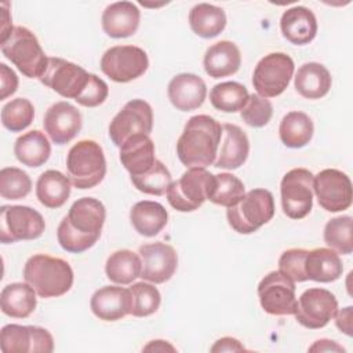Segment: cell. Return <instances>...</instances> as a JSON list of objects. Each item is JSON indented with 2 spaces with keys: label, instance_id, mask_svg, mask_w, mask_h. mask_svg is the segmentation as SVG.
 <instances>
[{
  "label": "cell",
  "instance_id": "25",
  "mask_svg": "<svg viewBox=\"0 0 353 353\" xmlns=\"http://www.w3.org/2000/svg\"><path fill=\"white\" fill-rule=\"evenodd\" d=\"M343 265L339 255L331 248L307 250L303 259V273L306 280L317 283H331L342 276Z\"/></svg>",
  "mask_w": 353,
  "mask_h": 353
},
{
  "label": "cell",
  "instance_id": "28",
  "mask_svg": "<svg viewBox=\"0 0 353 353\" xmlns=\"http://www.w3.org/2000/svg\"><path fill=\"white\" fill-rule=\"evenodd\" d=\"M332 84L331 73L319 62H306L299 66L294 85L296 92L306 99H320L328 94Z\"/></svg>",
  "mask_w": 353,
  "mask_h": 353
},
{
  "label": "cell",
  "instance_id": "43",
  "mask_svg": "<svg viewBox=\"0 0 353 353\" xmlns=\"http://www.w3.org/2000/svg\"><path fill=\"white\" fill-rule=\"evenodd\" d=\"M243 121L254 128L265 127L273 116V105L268 98L251 94L245 106L240 110Z\"/></svg>",
  "mask_w": 353,
  "mask_h": 353
},
{
  "label": "cell",
  "instance_id": "5",
  "mask_svg": "<svg viewBox=\"0 0 353 353\" xmlns=\"http://www.w3.org/2000/svg\"><path fill=\"white\" fill-rule=\"evenodd\" d=\"M66 170L72 185L77 189H91L106 175V159L101 145L92 139L74 143L66 156Z\"/></svg>",
  "mask_w": 353,
  "mask_h": 353
},
{
  "label": "cell",
  "instance_id": "15",
  "mask_svg": "<svg viewBox=\"0 0 353 353\" xmlns=\"http://www.w3.org/2000/svg\"><path fill=\"white\" fill-rule=\"evenodd\" d=\"M338 310L335 295L325 288H307L296 301L295 320L309 330L325 327Z\"/></svg>",
  "mask_w": 353,
  "mask_h": 353
},
{
  "label": "cell",
  "instance_id": "19",
  "mask_svg": "<svg viewBox=\"0 0 353 353\" xmlns=\"http://www.w3.org/2000/svg\"><path fill=\"white\" fill-rule=\"evenodd\" d=\"M83 119L80 110L66 101L51 105L43 119L44 131L55 145L70 142L81 130Z\"/></svg>",
  "mask_w": 353,
  "mask_h": 353
},
{
  "label": "cell",
  "instance_id": "31",
  "mask_svg": "<svg viewBox=\"0 0 353 353\" xmlns=\"http://www.w3.org/2000/svg\"><path fill=\"white\" fill-rule=\"evenodd\" d=\"M70 186L69 176L57 170H47L37 178L36 197L47 208H59L68 201Z\"/></svg>",
  "mask_w": 353,
  "mask_h": 353
},
{
  "label": "cell",
  "instance_id": "11",
  "mask_svg": "<svg viewBox=\"0 0 353 353\" xmlns=\"http://www.w3.org/2000/svg\"><path fill=\"white\" fill-rule=\"evenodd\" d=\"M313 174L306 168H292L281 179L283 212L291 219L305 218L313 207Z\"/></svg>",
  "mask_w": 353,
  "mask_h": 353
},
{
  "label": "cell",
  "instance_id": "38",
  "mask_svg": "<svg viewBox=\"0 0 353 353\" xmlns=\"http://www.w3.org/2000/svg\"><path fill=\"white\" fill-rule=\"evenodd\" d=\"M130 294V314L134 317H148L157 312L161 303L159 290L145 281L132 284L128 288Z\"/></svg>",
  "mask_w": 353,
  "mask_h": 353
},
{
  "label": "cell",
  "instance_id": "2",
  "mask_svg": "<svg viewBox=\"0 0 353 353\" xmlns=\"http://www.w3.org/2000/svg\"><path fill=\"white\" fill-rule=\"evenodd\" d=\"M222 138V125L208 114L192 116L178 138L176 154L188 168H205L215 163Z\"/></svg>",
  "mask_w": 353,
  "mask_h": 353
},
{
  "label": "cell",
  "instance_id": "4",
  "mask_svg": "<svg viewBox=\"0 0 353 353\" xmlns=\"http://www.w3.org/2000/svg\"><path fill=\"white\" fill-rule=\"evenodd\" d=\"M0 48L3 55L29 79H40L47 68L48 57L37 37L25 26H14L4 39H0Z\"/></svg>",
  "mask_w": 353,
  "mask_h": 353
},
{
  "label": "cell",
  "instance_id": "8",
  "mask_svg": "<svg viewBox=\"0 0 353 353\" xmlns=\"http://www.w3.org/2000/svg\"><path fill=\"white\" fill-rule=\"evenodd\" d=\"M94 73L63 58H48L47 68L39 79L41 84L54 90L63 98L79 102L88 88Z\"/></svg>",
  "mask_w": 353,
  "mask_h": 353
},
{
  "label": "cell",
  "instance_id": "12",
  "mask_svg": "<svg viewBox=\"0 0 353 353\" xmlns=\"http://www.w3.org/2000/svg\"><path fill=\"white\" fill-rule=\"evenodd\" d=\"M149 68L148 54L137 46H114L101 58V70L116 83L141 77Z\"/></svg>",
  "mask_w": 353,
  "mask_h": 353
},
{
  "label": "cell",
  "instance_id": "33",
  "mask_svg": "<svg viewBox=\"0 0 353 353\" xmlns=\"http://www.w3.org/2000/svg\"><path fill=\"white\" fill-rule=\"evenodd\" d=\"M189 25L199 37L212 39L225 29L226 14L218 6L199 3L189 11Z\"/></svg>",
  "mask_w": 353,
  "mask_h": 353
},
{
  "label": "cell",
  "instance_id": "21",
  "mask_svg": "<svg viewBox=\"0 0 353 353\" xmlns=\"http://www.w3.org/2000/svg\"><path fill=\"white\" fill-rule=\"evenodd\" d=\"M141 11L131 1H116L109 4L102 14V29L113 39L132 36L139 26Z\"/></svg>",
  "mask_w": 353,
  "mask_h": 353
},
{
  "label": "cell",
  "instance_id": "36",
  "mask_svg": "<svg viewBox=\"0 0 353 353\" xmlns=\"http://www.w3.org/2000/svg\"><path fill=\"white\" fill-rule=\"evenodd\" d=\"M247 88L237 81H223L215 84L210 91L211 105L225 113H236L241 110L248 101Z\"/></svg>",
  "mask_w": 353,
  "mask_h": 353
},
{
  "label": "cell",
  "instance_id": "41",
  "mask_svg": "<svg viewBox=\"0 0 353 353\" xmlns=\"http://www.w3.org/2000/svg\"><path fill=\"white\" fill-rule=\"evenodd\" d=\"M32 190L30 176L18 167H4L0 171V196L6 200H19Z\"/></svg>",
  "mask_w": 353,
  "mask_h": 353
},
{
  "label": "cell",
  "instance_id": "24",
  "mask_svg": "<svg viewBox=\"0 0 353 353\" xmlns=\"http://www.w3.org/2000/svg\"><path fill=\"white\" fill-rule=\"evenodd\" d=\"M280 29L290 43L305 46L317 34V19L312 10L303 6H295L283 12Z\"/></svg>",
  "mask_w": 353,
  "mask_h": 353
},
{
  "label": "cell",
  "instance_id": "48",
  "mask_svg": "<svg viewBox=\"0 0 353 353\" xmlns=\"http://www.w3.org/2000/svg\"><path fill=\"white\" fill-rule=\"evenodd\" d=\"M309 352H345V347L331 339H319L309 347Z\"/></svg>",
  "mask_w": 353,
  "mask_h": 353
},
{
  "label": "cell",
  "instance_id": "10",
  "mask_svg": "<svg viewBox=\"0 0 353 353\" xmlns=\"http://www.w3.org/2000/svg\"><path fill=\"white\" fill-rule=\"evenodd\" d=\"M46 230L43 215L26 205H1L0 241L3 244L39 239Z\"/></svg>",
  "mask_w": 353,
  "mask_h": 353
},
{
  "label": "cell",
  "instance_id": "23",
  "mask_svg": "<svg viewBox=\"0 0 353 353\" xmlns=\"http://www.w3.org/2000/svg\"><path fill=\"white\" fill-rule=\"evenodd\" d=\"M223 141L218 150L214 165L223 170H236L241 167L250 153V141L247 134L236 124L222 125Z\"/></svg>",
  "mask_w": 353,
  "mask_h": 353
},
{
  "label": "cell",
  "instance_id": "44",
  "mask_svg": "<svg viewBox=\"0 0 353 353\" xmlns=\"http://www.w3.org/2000/svg\"><path fill=\"white\" fill-rule=\"evenodd\" d=\"M307 250L305 248H290L284 251L279 258V270L290 277L294 283L306 281L303 273V259Z\"/></svg>",
  "mask_w": 353,
  "mask_h": 353
},
{
  "label": "cell",
  "instance_id": "45",
  "mask_svg": "<svg viewBox=\"0 0 353 353\" xmlns=\"http://www.w3.org/2000/svg\"><path fill=\"white\" fill-rule=\"evenodd\" d=\"M18 88V77L12 69L6 63H0V99H6L12 95Z\"/></svg>",
  "mask_w": 353,
  "mask_h": 353
},
{
  "label": "cell",
  "instance_id": "3",
  "mask_svg": "<svg viewBox=\"0 0 353 353\" xmlns=\"http://www.w3.org/2000/svg\"><path fill=\"white\" fill-rule=\"evenodd\" d=\"M72 266L62 258L47 254L32 255L23 266V280L40 298H57L73 285Z\"/></svg>",
  "mask_w": 353,
  "mask_h": 353
},
{
  "label": "cell",
  "instance_id": "46",
  "mask_svg": "<svg viewBox=\"0 0 353 353\" xmlns=\"http://www.w3.org/2000/svg\"><path fill=\"white\" fill-rule=\"evenodd\" d=\"M352 317H353V307L352 306H346V307H342V309L336 310V313L334 316L335 325L338 327V330L341 332H343L347 336L353 335Z\"/></svg>",
  "mask_w": 353,
  "mask_h": 353
},
{
  "label": "cell",
  "instance_id": "39",
  "mask_svg": "<svg viewBox=\"0 0 353 353\" xmlns=\"http://www.w3.org/2000/svg\"><path fill=\"white\" fill-rule=\"evenodd\" d=\"M34 119V108L26 98H15L7 102L1 109V123L11 132H19L28 128Z\"/></svg>",
  "mask_w": 353,
  "mask_h": 353
},
{
  "label": "cell",
  "instance_id": "6",
  "mask_svg": "<svg viewBox=\"0 0 353 353\" xmlns=\"http://www.w3.org/2000/svg\"><path fill=\"white\" fill-rule=\"evenodd\" d=\"M274 215V199L268 189H252L232 207L226 218L230 228L240 234H251L268 223Z\"/></svg>",
  "mask_w": 353,
  "mask_h": 353
},
{
  "label": "cell",
  "instance_id": "18",
  "mask_svg": "<svg viewBox=\"0 0 353 353\" xmlns=\"http://www.w3.org/2000/svg\"><path fill=\"white\" fill-rule=\"evenodd\" d=\"M141 258V276L145 281L161 284L168 281L178 266V255L174 247L163 241L143 244L138 250Z\"/></svg>",
  "mask_w": 353,
  "mask_h": 353
},
{
  "label": "cell",
  "instance_id": "13",
  "mask_svg": "<svg viewBox=\"0 0 353 353\" xmlns=\"http://www.w3.org/2000/svg\"><path fill=\"white\" fill-rule=\"evenodd\" d=\"M153 130V110L143 99H131L112 119L109 137L114 146L120 148L135 135H150Z\"/></svg>",
  "mask_w": 353,
  "mask_h": 353
},
{
  "label": "cell",
  "instance_id": "37",
  "mask_svg": "<svg viewBox=\"0 0 353 353\" xmlns=\"http://www.w3.org/2000/svg\"><path fill=\"white\" fill-rule=\"evenodd\" d=\"M353 218L341 215L330 219L324 226V241L336 254L349 255L353 252Z\"/></svg>",
  "mask_w": 353,
  "mask_h": 353
},
{
  "label": "cell",
  "instance_id": "16",
  "mask_svg": "<svg viewBox=\"0 0 353 353\" xmlns=\"http://www.w3.org/2000/svg\"><path fill=\"white\" fill-rule=\"evenodd\" d=\"M258 298L262 309L269 314H294L296 307L295 283L280 270H273L259 281Z\"/></svg>",
  "mask_w": 353,
  "mask_h": 353
},
{
  "label": "cell",
  "instance_id": "35",
  "mask_svg": "<svg viewBox=\"0 0 353 353\" xmlns=\"http://www.w3.org/2000/svg\"><path fill=\"white\" fill-rule=\"evenodd\" d=\"M141 258L131 250H119L109 255L105 265L106 277L116 284H131L141 276Z\"/></svg>",
  "mask_w": 353,
  "mask_h": 353
},
{
  "label": "cell",
  "instance_id": "49",
  "mask_svg": "<svg viewBox=\"0 0 353 353\" xmlns=\"http://www.w3.org/2000/svg\"><path fill=\"white\" fill-rule=\"evenodd\" d=\"M143 352H175V347L172 345H170L167 341H161V339H156V341H150L143 349Z\"/></svg>",
  "mask_w": 353,
  "mask_h": 353
},
{
  "label": "cell",
  "instance_id": "32",
  "mask_svg": "<svg viewBox=\"0 0 353 353\" xmlns=\"http://www.w3.org/2000/svg\"><path fill=\"white\" fill-rule=\"evenodd\" d=\"M14 154L23 165L36 168L43 165L50 159L51 145L44 132L40 130H32L17 138Z\"/></svg>",
  "mask_w": 353,
  "mask_h": 353
},
{
  "label": "cell",
  "instance_id": "40",
  "mask_svg": "<svg viewBox=\"0 0 353 353\" xmlns=\"http://www.w3.org/2000/svg\"><path fill=\"white\" fill-rule=\"evenodd\" d=\"M131 182L142 193L161 196L167 192L172 178L168 168L160 160H156L150 170L141 175L131 176Z\"/></svg>",
  "mask_w": 353,
  "mask_h": 353
},
{
  "label": "cell",
  "instance_id": "42",
  "mask_svg": "<svg viewBox=\"0 0 353 353\" xmlns=\"http://www.w3.org/2000/svg\"><path fill=\"white\" fill-rule=\"evenodd\" d=\"M215 188L214 193L210 197V201L222 207H232L236 204L245 193L244 183L233 174L221 172L215 175Z\"/></svg>",
  "mask_w": 353,
  "mask_h": 353
},
{
  "label": "cell",
  "instance_id": "34",
  "mask_svg": "<svg viewBox=\"0 0 353 353\" xmlns=\"http://www.w3.org/2000/svg\"><path fill=\"white\" fill-rule=\"evenodd\" d=\"M312 119L299 110L288 112L280 121L279 135L281 142L291 149H299L306 146L313 137Z\"/></svg>",
  "mask_w": 353,
  "mask_h": 353
},
{
  "label": "cell",
  "instance_id": "7",
  "mask_svg": "<svg viewBox=\"0 0 353 353\" xmlns=\"http://www.w3.org/2000/svg\"><path fill=\"white\" fill-rule=\"evenodd\" d=\"M215 175L205 168L193 167L170 183L165 194L170 205L181 212H192L214 193Z\"/></svg>",
  "mask_w": 353,
  "mask_h": 353
},
{
  "label": "cell",
  "instance_id": "20",
  "mask_svg": "<svg viewBox=\"0 0 353 353\" xmlns=\"http://www.w3.org/2000/svg\"><path fill=\"white\" fill-rule=\"evenodd\" d=\"M168 99L181 112H190L200 108L207 95L204 80L194 73H179L168 83Z\"/></svg>",
  "mask_w": 353,
  "mask_h": 353
},
{
  "label": "cell",
  "instance_id": "26",
  "mask_svg": "<svg viewBox=\"0 0 353 353\" xmlns=\"http://www.w3.org/2000/svg\"><path fill=\"white\" fill-rule=\"evenodd\" d=\"M203 65L205 73L212 79L232 76L241 65L240 50L233 41L221 40L207 48Z\"/></svg>",
  "mask_w": 353,
  "mask_h": 353
},
{
  "label": "cell",
  "instance_id": "29",
  "mask_svg": "<svg viewBox=\"0 0 353 353\" xmlns=\"http://www.w3.org/2000/svg\"><path fill=\"white\" fill-rule=\"evenodd\" d=\"M37 305L36 291L32 285L25 283L7 284L0 294L1 312L12 319L29 317Z\"/></svg>",
  "mask_w": 353,
  "mask_h": 353
},
{
  "label": "cell",
  "instance_id": "1",
  "mask_svg": "<svg viewBox=\"0 0 353 353\" xmlns=\"http://www.w3.org/2000/svg\"><path fill=\"white\" fill-rule=\"evenodd\" d=\"M105 218V205L98 199L76 200L57 229V239L62 250L80 254L91 248L101 237Z\"/></svg>",
  "mask_w": 353,
  "mask_h": 353
},
{
  "label": "cell",
  "instance_id": "30",
  "mask_svg": "<svg viewBox=\"0 0 353 353\" xmlns=\"http://www.w3.org/2000/svg\"><path fill=\"white\" fill-rule=\"evenodd\" d=\"M130 221L141 236L154 237L167 225L168 212L164 205L157 201L142 200L132 205Z\"/></svg>",
  "mask_w": 353,
  "mask_h": 353
},
{
  "label": "cell",
  "instance_id": "27",
  "mask_svg": "<svg viewBox=\"0 0 353 353\" xmlns=\"http://www.w3.org/2000/svg\"><path fill=\"white\" fill-rule=\"evenodd\" d=\"M119 157L131 176L146 172L157 160L154 156V143L149 135L131 137L120 146Z\"/></svg>",
  "mask_w": 353,
  "mask_h": 353
},
{
  "label": "cell",
  "instance_id": "47",
  "mask_svg": "<svg viewBox=\"0 0 353 353\" xmlns=\"http://www.w3.org/2000/svg\"><path fill=\"white\" fill-rule=\"evenodd\" d=\"M241 350H245V347L240 343L239 339L232 338V336H223V338L218 339L211 347L212 353H215V352H241Z\"/></svg>",
  "mask_w": 353,
  "mask_h": 353
},
{
  "label": "cell",
  "instance_id": "9",
  "mask_svg": "<svg viewBox=\"0 0 353 353\" xmlns=\"http://www.w3.org/2000/svg\"><path fill=\"white\" fill-rule=\"evenodd\" d=\"M294 61L284 52H270L259 59L254 69L252 85L263 98H274L285 91L292 74Z\"/></svg>",
  "mask_w": 353,
  "mask_h": 353
},
{
  "label": "cell",
  "instance_id": "14",
  "mask_svg": "<svg viewBox=\"0 0 353 353\" xmlns=\"http://www.w3.org/2000/svg\"><path fill=\"white\" fill-rule=\"evenodd\" d=\"M313 193L320 207L328 212L345 211L353 201L350 178L335 168H325L313 176Z\"/></svg>",
  "mask_w": 353,
  "mask_h": 353
},
{
  "label": "cell",
  "instance_id": "22",
  "mask_svg": "<svg viewBox=\"0 0 353 353\" xmlns=\"http://www.w3.org/2000/svg\"><path fill=\"white\" fill-rule=\"evenodd\" d=\"M92 313L103 321H117L130 314L128 288L105 285L97 290L90 301Z\"/></svg>",
  "mask_w": 353,
  "mask_h": 353
},
{
  "label": "cell",
  "instance_id": "17",
  "mask_svg": "<svg viewBox=\"0 0 353 353\" xmlns=\"http://www.w3.org/2000/svg\"><path fill=\"white\" fill-rule=\"evenodd\" d=\"M0 345L3 353H51L54 350L52 335L37 325H4Z\"/></svg>",
  "mask_w": 353,
  "mask_h": 353
}]
</instances>
